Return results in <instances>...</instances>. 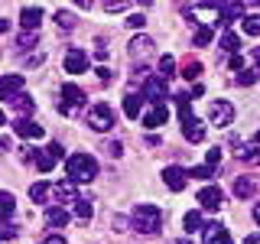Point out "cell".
Here are the masks:
<instances>
[{
	"label": "cell",
	"mask_w": 260,
	"mask_h": 244,
	"mask_svg": "<svg viewBox=\"0 0 260 244\" xmlns=\"http://www.w3.org/2000/svg\"><path fill=\"white\" fill-rule=\"evenodd\" d=\"M46 153H52L55 160H62V157H65V150H62V143H59V140H52V143H49V146H46Z\"/></svg>",
	"instance_id": "40"
},
{
	"label": "cell",
	"mask_w": 260,
	"mask_h": 244,
	"mask_svg": "<svg viewBox=\"0 0 260 244\" xmlns=\"http://www.w3.org/2000/svg\"><path fill=\"white\" fill-rule=\"evenodd\" d=\"M65 222H69V211H65V208L55 205V208H49V211H46V225H49V228H62Z\"/></svg>",
	"instance_id": "24"
},
{
	"label": "cell",
	"mask_w": 260,
	"mask_h": 244,
	"mask_svg": "<svg viewBox=\"0 0 260 244\" xmlns=\"http://www.w3.org/2000/svg\"><path fill=\"white\" fill-rule=\"evenodd\" d=\"M244 244H260V234H250V238L244 241Z\"/></svg>",
	"instance_id": "47"
},
{
	"label": "cell",
	"mask_w": 260,
	"mask_h": 244,
	"mask_svg": "<svg viewBox=\"0 0 260 244\" xmlns=\"http://www.w3.org/2000/svg\"><path fill=\"white\" fill-rule=\"evenodd\" d=\"M199 202H202V208L215 211V208H221V202H224V192L218 189V186H205V189L199 192Z\"/></svg>",
	"instance_id": "10"
},
{
	"label": "cell",
	"mask_w": 260,
	"mask_h": 244,
	"mask_svg": "<svg viewBox=\"0 0 260 244\" xmlns=\"http://www.w3.org/2000/svg\"><path fill=\"white\" fill-rule=\"evenodd\" d=\"M192 43H195V46H208V43H211V29H199Z\"/></svg>",
	"instance_id": "39"
},
{
	"label": "cell",
	"mask_w": 260,
	"mask_h": 244,
	"mask_svg": "<svg viewBox=\"0 0 260 244\" xmlns=\"http://www.w3.org/2000/svg\"><path fill=\"white\" fill-rule=\"evenodd\" d=\"M108 153L111 157H120V143H108Z\"/></svg>",
	"instance_id": "46"
},
{
	"label": "cell",
	"mask_w": 260,
	"mask_h": 244,
	"mask_svg": "<svg viewBox=\"0 0 260 244\" xmlns=\"http://www.w3.org/2000/svg\"><path fill=\"white\" fill-rule=\"evenodd\" d=\"M218 163H221V150H218V146H211V150L205 153V166H211V169H215Z\"/></svg>",
	"instance_id": "38"
},
{
	"label": "cell",
	"mask_w": 260,
	"mask_h": 244,
	"mask_svg": "<svg viewBox=\"0 0 260 244\" xmlns=\"http://www.w3.org/2000/svg\"><path fill=\"white\" fill-rule=\"evenodd\" d=\"M218 46H221V49H224V52H231V55H238V49H241V36H238V33H234V29H228V33H224V36H221V43H218Z\"/></svg>",
	"instance_id": "26"
},
{
	"label": "cell",
	"mask_w": 260,
	"mask_h": 244,
	"mask_svg": "<svg viewBox=\"0 0 260 244\" xmlns=\"http://www.w3.org/2000/svg\"><path fill=\"white\" fill-rule=\"evenodd\" d=\"M241 163H247V166H260V143H250V146H241L238 143V153H234Z\"/></svg>",
	"instance_id": "19"
},
{
	"label": "cell",
	"mask_w": 260,
	"mask_h": 244,
	"mask_svg": "<svg viewBox=\"0 0 260 244\" xmlns=\"http://www.w3.org/2000/svg\"><path fill=\"white\" fill-rule=\"evenodd\" d=\"M173 72H176V59H173V55H162V59H159V78L169 81V78H173Z\"/></svg>",
	"instance_id": "29"
},
{
	"label": "cell",
	"mask_w": 260,
	"mask_h": 244,
	"mask_svg": "<svg viewBox=\"0 0 260 244\" xmlns=\"http://www.w3.org/2000/svg\"><path fill=\"white\" fill-rule=\"evenodd\" d=\"M185 16L195 20L202 29H211L215 23H221V10H218V4H192V7H185Z\"/></svg>",
	"instance_id": "3"
},
{
	"label": "cell",
	"mask_w": 260,
	"mask_h": 244,
	"mask_svg": "<svg viewBox=\"0 0 260 244\" xmlns=\"http://www.w3.org/2000/svg\"><path fill=\"white\" fill-rule=\"evenodd\" d=\"M231 69L238 72V75H241V72H244V59H241V52H238V55H231Z\"/></svg>",
	"instance_id": "42"
},
{
	"label": "cell",
	"mask_w": 260,
	"mask_h": 244,
	"mask_svg": "<svg viewBox=\"0 0 260 244\" xmlns=\"http://www.w3.org/2000/svg\"><path fill=\"white\" fill-rule=\"evenodd\" d=\"M7 146H10V140H7V137H0V150H7Z\"/></svg>",
	"instance_id": "49"
},
{
	"label": "cell",
	"mask_w": 260,
	"mask_h": 244,
	"mask_svg": "<svg viewBox=\"0 0 260 244\" xmlns=\"http://www.w3.org/2000/svg\"><path fill=\"white\" fill-rule=\"evenodd\" d=\"M143 92H146V98H150L153 104H162V98L169 95V88H166V81L156 75V78H150V81L143 85Z\"/></svg>",
	"instance_id": "14"
},
{
	"label": "cell",
	"mask_w": 260,
	"mask_h": 244,
	"mask_svg": "<svg viewBox=\"0 0 260 244\" xmlns=\"http://www.w3.org/2000/svg\"><path fill=\"white\" fill-rule=\"evenodd\" d=\"M182 228H185V231H205V225H202V215H199V211H185Z\"/></svg>",
	"instance_id": "27"
},
{
	"label": "cell",
	"mask_w": 260,
	"mask_h": 244,
	"mask_svg": "<svg viewBox=\"0 0 260 244\" xmlns=\"http://www.w3.org/2000/svg\"><path fill=\"white\" fill-rule=\"evenodd\" d=\"M36 43H39V36H36V33H23V36L16 39V49H32Z\"/></svg>",
	"instance_id": "34"
},
{
	"label": "cell",
	"mask_w": 260,
	"mask_h": 244,
	"mask_svg": "<svg viewBox=\"0 0 260 244\" xmlns=\"http://www.w3.org/2000/svg\"><path fill=\"white\" fill-rule=\"evenodd\" d=\"M156 46L150 36H137V39H130V59H143V55H150V49Z\"/></svg>",
	"instance_id": "18"
},
{
	"label": "cell",
	"mask_w": 260,
	"mask_h": 244,
	"mask_svg": "<svg viewBox=\"0 0 260 244\" xmlns=\"http://www.w3.org/2000/svg\"><path fill=\"white\" fill-rule=\"evenodd\" d=\"M254 62H260V49H254Z\"/></svg>",
	"instance_id": "51"
},
{
	"label": "cell",
	"mask_w": 260,
	"mask_h": 244,
	"mask_svg": "<svg viewBox=\"0 0 260 244\" xmlns=\"http://www.w3.org/2000/svg\"><path fill=\"white\" fill-rule=\"evenodd\" d=\"M39 244H69V241H65L62 234H49V238H46V241H39Z\"/></svg>",
	"instance_id": "43"
},
{
	"label": "cell",
	"mask_w": 260,
	"mask_h": 244,
	"mask_svg": "<svg viewBox=\"0 0 260 244\" xmlns=\"http://www.w3.org/2000/svg\"><path fill=\"white\" fill-rule=\"evenodd\" d=\"M7 26H10V23H7L4 16H0V33H7Z\"/></svg>",
	"instance_id": "48"
},
{
	"label": "cell",
	"mask_w": 260,
	"mask_h": 244,
	"mask_svg": "<svg viewBox=\"0 0 260 244\" xmlns=\"http://www.w3.org/2000/svg\"><path fill=\"white\" fill-rule=\"evenodd\" d=\"M62 104H69V108H81L85 104V92H81L75 81H65L62 85Z\"/></svg>",
	"instance_id": "13"
},
{
	"label": "cell",
	"mask_w": 260,
	"mask_h": 244,
	"mask_svg": "<svg viewBox=\"0 0 260 244\" xmlns=\"http://www.w3.org/2000/svg\"><path fill=\"white\" fill-rule=\"evenodd\" d=\"M98 78H101V81H108V85H111V78H114V72H111V69H98Z\"/></svg>",
	"instance_id": "44"
},
{
	"label": "cell",
	"mask_w": 260,
	"mask_h": 244,
	"mask_svg": "<svg viewBox=\"0 0 260 244\" xmlns=\"http://www.w3.org/2000/svg\"><path fill=\"white\" fill-rule=\"evenodd\" d=\"M140 111H143V98L137 95V92H130V95L124 98V114L134 120V117H140Z\"/></svg>",
	"instance_id": "22"
},
{
	"label": "cell",
	"mask_w": 260,
	"mask_h": 244,
	"mask_svg": "<svg viewBox=\"0 0 260 244\" xmlns=\"http://www.w3.org/2000/svg\"><path fill=\"white\" fill-rule=\"evenodd\" d=\"M202 238H205V244H234V241H231V234H228L221 225H205Z\"/></svg>",
	"instance_id": "15"
},
{
	"label": "cell",
	"mask_w": 260,
	"mask_h": 244,
	"mask_svg": "<svg viewBox=\"0 0 260 244\" xmlns=\"http://www.w3.org/2000/svg\"><path fill=\"white\" fill-rule=\"evenodd\" d=\"M257 75H260L257 69H244L241 75H238V85H254V81H257Z\"/></svg>",
	"instance_id": "35"
},
{
	"label": "cell",
	"mask_w": 260,
	"mask_h": 244,
	"mask_svg": "<svg viewBox=\"0 0 260 244\" xmlns=\"http://www.w3.org/2000/svg\"><path fill=\"white\" fill-rule=\"evenodd\" d=\"M55 163H59V160H55L52 153H46V150H43V153H39V160H36V166H39V173H49Z\"/></svg>",
	"instance_id": "32"
},
{
	"label": "cell",
	"mask_w": 260,
	"mask_h": 244,
	"mask_svg": "<svg viewBox=\"0 0 260 244\" xmlns=\"http://www.w3.org/2000/svg\"><path fill=\"white\" fill-rule=\"evenodd\" d=\"M218 10H221V23H234L244 16V4H218Z\"/></svg>",
	"instance_id": "23"
},
{
	"label": "cell",
	"mask_w": 260,
	"mask_h": 244,
	"mask_svg": "<svg viewBox=\"0 0 260 244\" xmlns=\"http://www.w3.org/2000/svg\"><path fill=\"white\" fill-rule=\"evenodd\" d=\"M43 59H46V55H43V52H36V55H29V59H26V65H39Z\"/></svg>",
	"instance_id": "45"
},
{
	"label": "cell",
	"mask_w": 260,
	"mask_h": 244,
	"mask_svg": "<svg viewBox=\"0 0 260 244\" xmlns=\"http://www.w3.org/2000/svg\"><path fill=\"white\" fill-rule=\"evenodd\" d=\"M13 208H16L13 192H0V218H10V215H13Z\"/></svg>",
	"instance_id": "28"
},
{
	"label": "cell",
	"mask_w": 260,
	"mask_h": 244,
	"mask_svg": "<svg viewBox=\"0 0 260 244\" xmlns=\"http://www.w3.org/2000/svg\"><path fill=\"white\" fill-rule=\"evenodd\" d=\"M13 130H16V137H23V140H39V137L46 134V127H39L36 120H29V117H16Z\"/></svg>",
	"instance_id": "8"
},
{
	"label": "cell",
	"mask_w": 260,
	"mask_h": 244,
	"mask_svg": "<svg viewBox=\"0 0 260 244\" xmlns=\"http://www.w3.org/2000/svg\"><path fill=\"white\" fill-rule=\"evenodd\" d=\"M65 169H69V179L75 186H85L98 176V163H94L91 153H72V157L65 160Z\"/></svg>",
	"instance_id": "1"
},
{
	"label": "cell",
	"mask_w": 260,
	"mask_h": 244,
	"mask_svg": "<svg viewBox=\"0 0 260 244\" xmlns=\"http://www.w3.org/2000/svg\"><path fill=\"white\" fill-rule=\"evenodd\" d=\"M231 189H234V195H238V199H250V195L257 192V179H254V176H238Z\"/></svg>",
	"instance_id": "16"
},
{
	"label": "cell",
	"mask_w": 260,
	"mask_h": 244,
	"mask_svg": "<svg viewBox=\"0 0 260 244\" xmlns=\"http://www.w3.org/2000/svg\"><path fill=\"white\" fill-rule=\"evenodd\" d=\"M52 192H55V189H52V186L46 182V179H39V182H32V186H29V199L36 202V205H43V202H46V199H49Z\"/></svg>",
	"instance_id": "20"
},
{
	"label": "cell",
	"mask_w": 260,
	"mask_h": 244,
	"mask_svg": "<svg viewBox=\"0 0 260 244\" xmlns=\"http://www.w3.org/2000/svg\"><path fill=\"white\" fill-rule=\"evenodd\" d=\"M254 222L260 225V205H254Z\"/></svg>",
	"instance_id": "50"
},
{
	"label": "cell",
	"mask_w": 260,
	"mask_h": 244,
	"mask_svg": "<svg viewBox=\"0 0 260 244\" xmlns=\"http://www.w3.org/2000/svg\"><path fill=\"white\" fill-rule=\"evenodd\" d=\"M75 13H69V10H55V26H59L62 33H72L75 29Z\"/></svg>",
	"instance_id": "25"
},
{
	"label": "cell",
	"mask_w": 260,
	"mask_h": 244,
	"mask_svg": "<svg viewBox=\"0 0 260 244\" xmlns=\"http://www.w3.org/2000/svg\"><path fill=\"white\" fill-rule=\"evenodd\" d=\"M23 85H26L23 75H4L0 78V101H16L20 92H23Z\"/></svg>",
	"instance_id": "6"
},
{
	"label": "cell",
	"mask_w": 260,
	"mask_h": 244,
	"mask_svg": "<svg viewBox=\"0 0 260 244\" xmlns=\"http://www.w3.org/2000/svg\"><path fill=\"white\" fill-rule=\"evenodd\" d=\"M127 26H130V29H143V26H146V16H143V13H130V16H127Z\"/></svg>",
	"instance_id": "37"
},
{
	"label": "cell",
	"mask_w": 260,
	"mask_h": 244,
	"mask_svg": "<svg viewBox=\"0 0 260 244\" xmlns=\"http://www.w3.org/2000/svg\"><path fill=\"white\" fill-rule=\"evenodd\" d=\"M16 108H20L23 111V117H26V114H32V111H36V104H32V98H26V95H20V98H16Z\"/></svg>",
	"instance_id": "33"
},
{
	"label": "cell",
	"mask_w": 260,
	"mask_h": 244,
	"mask_svg": "<svg viewBox=\"0 0 260 244\" xmlns=\"http://www.w3.org/2000/svg\"><path fill=\"white\" fill-rule=\"evenodd\" d=\"M179 244H192V241H189V238H182V241H179Z\"/></svg>",
	"instance_id": "53"
},
{
	"label": "cell",
	"mask_w": 260,
	"mask_h": 244,
	"mask_svg": "<svg viewBox=\"0 0 260 244\" xmlns=\"http://www.w3.org/2000/svg\"><path fill=\"white\" fill-rule=\"evenodd\" d=\"M211 173H215V169H211V166H199V169H185V176H192V179H211Z\"/></svg>",
	"instance_id": "36"
},
{
	"label": "cell",
	"mask_w": 260,
	"mask_h": 244,
	"mask_svg": "<svg viewBox=\"0 0 260 244\" xmlns=\"http://www.w3.org/2000/svg\"><path fill=\"white\" fill-rule=\"evenodd\" d=\"M55 199L69 202V205H75V202H78V195H75V182H72V179H62V182L55 186Z\"/></svg>",
	"instance_id": "21"
},
{
	"label": "cell",
	"mask_w": 260,
	"mask_h": 244,
	"mask_svg": "<svg viewBox=\"0 0 260 244\" xmlns=\"http://www.w3.org/2000/svg\"><path fill=\"white\" fill-rule=\"evenodd\" d=\"M39 20H43V7H23V10H20V26H23V33H36Z\"/></svg>",
	"instance_id": "11"
},
{
	"label": "cell",
	"mask_w": 260,
	"mask_h": 244,
	"mask_svg": "<svg viewBox=\"0 0 260 244\" xmlns=\"http://www.w3.org/2000/svg\"><path fill=\"white\" fill-rule=\"evenodd\" d=\"M162 182H166L173 192H182L185 182H189V176H185V169H179V166H166L162 169Z\"/></svg>",
	"instance_id": "9"
},
{
	"label": "cell",
	"mask_w": 260,
	"mask_h": 244,
	"mask_svg": "<svg viewBox=\"0 0 260 244\" xmlns=\"http://www.w3.org/2000/svg\"><path fill=\"white\" fill-rule=\"evenodd\" d=\"M182 137H185V140H189V143H202V140H205V124H202V120H185V124H182Z\"/></svg>",
	"instance_id": "17"
},
{
	"label": "cell",
	"mask_w": 260,
	"mask_h": 244,
	"mask_svg": "<svg viewBox=\"0 0 260 244\" xmlns=\"http://www.w3.org/2000/svg\"><path fill=\"white\" fill-rule=\"evenodd\" d=\"M208 120H211V127H228L234 120V104L224 101V98L208 101Z\"/></svg>",
	"instance_id": "5"
},
{
	"label": "cell",
	"mask_w": 260,
	"mask_h": 244,
	"mask_svg": "<svg viewBox=\"0 0 260 244\" xmlns=\"http://www.w3.org/2000/svg\"><path fill=\"white\" fill-rule=\"evenodd\" d=\"M0 127H4V111H0Z\"/></svg>",
	"instance_id": "54"
},
{
	"label": "cell",
	"mask_w": 260,
	"mask_h": 244,
	"mask_svg": "<svg viewBox=\"0 0 260 244\" xmlns=\"http://www.w3.org/2000/svg\"><path fill=\"white\" fill-rule=\"evenodd\" d=\"M88 127L91 130H98V134H104V130H111L114 127V111H111V104H104V101H98V104H91V111H88Z\"/></svg>",
	"instance_id": "4"
},
{
	"label": "cell",
	"mask_w": 260,
	"mask_h": 244,
	"mask_svg": "<svg viewBox=\"0 0 260 244\" xmlns=\"http://www.w3.org/2000/svg\"><path fill=\"white\" fill-rule=\"evenodd\" d=\"M88 55L81 52V49H69V52H65V72H69V75H85L88 72Z\"/></svg>",
	"instance_id": "7"
},
{
	"label": "cell",
	"mask_w": 260,
	"mask_h": 244,
	"mask_svg": "<svg viewBox=\"0 0 260 244\" xmlns=\"http://www.w3.org/2000/svg\"><path fill=\"white\" fill-rule=\"evenodd\" d=\"M75 218H78V222H91V202H88V199L75 202Z\"/></svg>",
	"instance_id": "30"
},
{
	"label": "cell",
	"mask_w": 260,
	"mask_h": 244,
	"mask_svg": "<svg viewBox=\"0 0 260 244\" xmlns=\"http://www.w3.org/2000/svg\"><path fill=\"white\" fill-rule=\"evenodd\" d=\"M130 222H134V228L140 234H156L159 225H162V215H159L156 205H137L130 211Z\"/></svg>",
	"instance_id": "2"
},
{
	"label": "cell",
	"mask_w": 260,
	"mask_h": 244,
	"mask_svg": "<svg viewBox=\"0 0 260 244\" xmlns=\"http://www.w3.org/2000/svg\"><path fill=\"white\" fill-rule=\"evenodd\" d=\"M202 75V65L199 62H189V65H185V78H199Z\"/></svg>",
	"instance_id": "41"
},
{
	"label": "cell",
	"mask_w": 260,
	"mask_h": 244,
	"mask_svg": "<svg viewBox=\"0 0 260 244\" xmlns=\"http://www.w3.org/2000/svg\"><path fill=\"white\" fill-rule=\"evenodd\" d=\"M254 143H260V130H257V137H254Z\"/></svg>",
	"instance_id": "52"
},
{
	"label": "cell",
	"mask_w": 260,
	"mask_h": 244,
	"mask_svg": "<svg viewBox=\"0 0 260 244\" xmlns=\"http://www.w3.org/2000/svg\"><path fill=\"white\" fill-rule=\"evenodd\" d=\"M241 26H244V33H247V36H260V16H244Z\"/></svg>",
	"instance_id": "31"
},
{
	"label": "cell",
	"mask_w": 260,
	"mask_h": 244,
	"mask_svg": "<svg viewBox=\"0 0 260 244\" xmlns=\"http://www.w3.org/2000/svg\"><path fill=\"white\" fill-rule=\"evenodd\" d=\"M166 120H169V108H166V104H153V108L143 114V127H150V130L162 127Z\"/></svg>",
	"instance_id": "12"
}]
</instances>
